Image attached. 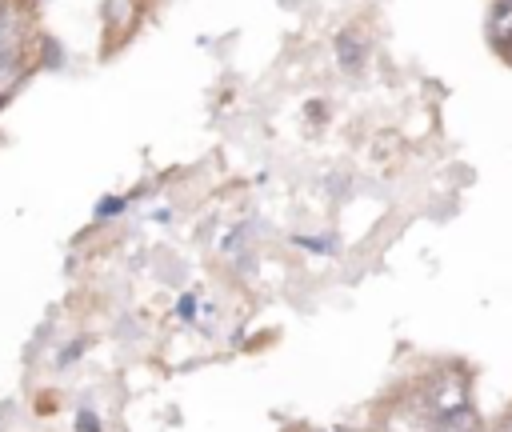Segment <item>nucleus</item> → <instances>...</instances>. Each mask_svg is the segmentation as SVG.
Listing matches in <instances>:
<instances>
[{"instance_id":"obj_3","label":"nucleus","mask_w":512,"mask_h":432,"mask_svg":"<svg viewBox=\"0 0 512 432\" xmlns=\"http://www.w3.org/2000/svg\"><path fill=\"white\" fill-rule=\"evenodd\" d=\"M336 52H340V64H344V68H356V64H360V56H364V48H360V40H356L352 32H344V36H340Z\"/></svg>"},{"instance_id":"obj_2","label":"nucleus","mask_w":512,"mask_h":432,"mask_svg":"<svg viewBox=\"0 0 512 432\" xmlns=\"http://www.w3.org/2000/svg\"><path fill=\"white\" fill-rule=\"evenodd\" d=\"M24 48V24L16 12H0V88L16 76V60Z\"/></svg>"},{"instance_id":"obj_1","label":"nucleus","mask_w":512,"mask_h":432,"mask_svg":"<svg viewBox=\"0 0 512 432\" xmlns=\"http://www.w3.org/2000/svg\"><path fill=\"white\" fill-rule=\"evenodd\" d=\"M424 408L440 420H456L468 408V380L460 368H444L440 376H432V384L424 388Z\"/></svg>"},{"instance_id":"obj_5","label":"nucleus","mask_w":512,"mask_h":432,"mask_svg":"<svg viewBox=\"0 0 512 432\" xmlns=\"http://www.w3.org/2000/svg\"><path fill=\"white\" fill-rule=\"evenodd\" d=\"M496 432H512V412H508V416H504V420L496 424Z\"/></svg>"},{"instance_id":"obj_6","label":"nucleus","mask_w":512,"mask_h":432,"mask_svg":"<svg viewBox=\"0 0 512 432\" xmlns=\"http://www.w3.org/2000/svg\"><path fill=\"white\" fill-rule=\"evenodd\" d=\"M504 4H512V0H504Z\"/></svg>"},{"instance_id":"obj_4","label":"nucleus","mask_w":512,"mask_h":432,"mask_svg":"<svg viewBox=\"0 0 512 432\" xmlns=\"http://www.w3.org/2000/svg\"><path fill=\"white\" fill-rule=\"evenodd\" d=\"M76 428H80V432H100V424H96L92 412H80V416H76Z\"/></svg>"}]
</instances>
